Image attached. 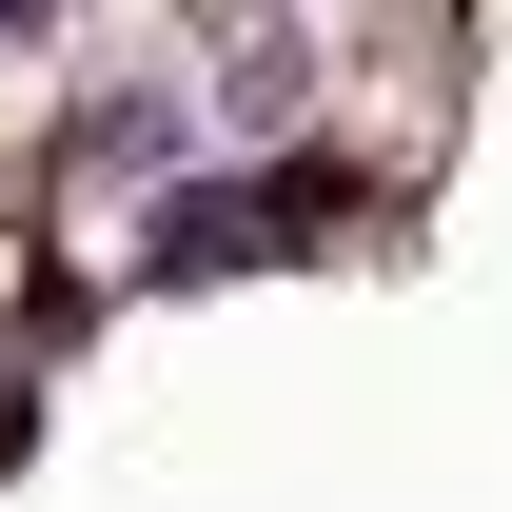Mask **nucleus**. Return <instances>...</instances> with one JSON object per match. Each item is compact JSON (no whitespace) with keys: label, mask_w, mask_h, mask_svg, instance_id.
<instances>
[{"label":"nucleus","mask_w":512,"mask_h":512,"mask_svg":"<svg viewBox=\"0 0 512 512\" xmlns=\"http://www.w3.org/2000/svg\"><path fill=\"white\" fill-rule=\"evenodd\" d=\"M60 158H79L99 197H158V178L197 158V119H178V79H99V99L60 119Z\"/></svg>","instance_id":"1"},{"label":"nucleus","mask_w":512,"mask_h":512,"mask_svg":"<svg viewBox=\"0 0 512 512\" xmlns=\"http://www.w3.org/2000/svg\"><path fill=\"white\" fill-rule=\"evenodd\" d=\"M296 217H316V178H276V197H256V178H197V197H158L138 256H158V276H237V256H276Z\"/></svg>","instance_id":"2"},{"label":"nucleus","mask_w":512,"mask_h":512,"mask_svg":"<svg viewBox=\"0 0 512 512\" xmlns=\"http://www.w3.org/2000/svg\"><path fill=\"white\" fill-rule=\"evenodd\" d=\"M40 20H60V0H0V40H40Z\"/></svg>","instance_id":"3"}]
</instances>
